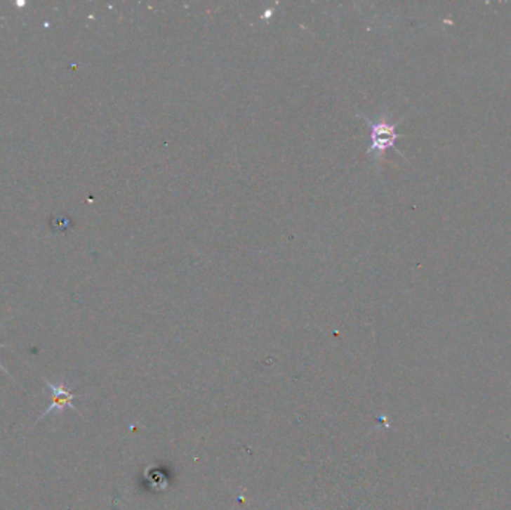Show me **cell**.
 <instances>
[{
  "instance_id": "6da1fadb",
  "label": "cell",
  "mask_w": 511,
  "mask_h": 510,
  "mask_svg": "<svg viewBox=\"0 0 511 510\" xmlns=\"http://www.w3.org/2000/svg\"><path fill=\"white\" fill-rule=\"evenodd\" d=\"M371 126V147L368 153H385L387 148H394V143L399 138L397 132L398 123H387V122H377L373 123L368 120Z\"/></svg>"
},
{
  "instance_id": "7a4b0ae2",
  "label": "cell",
  "mask_w": 511,
  "mask_h": 510,
  "mask_svg": "<svg viewBox=\"0 0 511 510\" xmlns=\"http://www.w3.org/2000/svg\"><path fill=\"white\" fill-rule=\"evenodd\" d=\"M45 384L48 385V388H50V389H51V392H53V401H51V405H50V407L46 409V410L41 414L39 421H41V419H44L45 416H48V414H50L51 412H54V410H59V412H62L63 409L69 407V409H72V410L78 412V410H77V407L74 405V403H72V401L78 397L77 393H72L71 391H69V389H67V386H66L65 384L54 385V384H51L50 380H46V379H45Z\"/></svg>"
},
{
  "instance_id": "3957f363",
  "label": "cell",
  "mask_w": 511,
  "mask_h": 510,
  "mask_svg": "<svg viewBox=\"0 0 511 510\" xmlns=\"http://www.w3.org/2000/svg\"><path fill=\"white\" fill-rule=\"evenodd\" d=\"M5 346H6V344H0V347H5ZM0 370H2V371H4V373H6V374L9 376V371H8V370H6V368H5V367H4L2 364H0Z\"/></svg>"
}]
</instances>
